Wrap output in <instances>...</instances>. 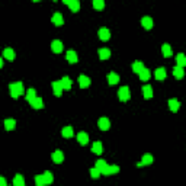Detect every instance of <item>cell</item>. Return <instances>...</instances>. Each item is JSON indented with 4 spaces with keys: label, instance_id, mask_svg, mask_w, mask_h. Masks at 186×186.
<instances>
[{
    "label": "cell",
    "instance_id": "obj_3",
    "mask_svg": "<svg viewBox=\"0 0 186 186\" xmlns=\"http://www.w3.org/2000/svg\"><path fill=\"white\" fill-rule=\"evenodd\" d=\"M97 125H99V128H100L102 131H108V130L110 128V121L103 116V118H100L99 121H97Z\"/></svg>",
    "mask_w": 186,
    "mask_h": 186
},
{
    "label": "cell",
    "instance_id": "obj_20",
    "mask_svg": "<svg viewBox=\"0 0 186 186\" xmlns=\"http://www.w3.org/2000/svg\"><path fill=\"white\" fill-rule=\"evenodd\" d=\"M169 108L172 112H178L179 108H180V103H179L178 99H170L169 100Z\"/></svg>",
    "mask_w": 186,
    "mask_h": 186
},
{
    "label": "cell",
    "instance_id": "obj_19",
    "mask_svg": "<svg viewBox=\"0 0 186 186\" xmlns=\"http://www.w3.org/2000/svg\"><path fill=\"white\" fill-rule=\"evenodd\" d=\"M97 54H99V58L100 60H108L110 57V50H108V48H100V50L97 51Z\"/></svg>",
    "mask_w": 186,
    "mask_h": 186
},
{
    "label": "cell",
    "instance_id": "obj_23",
    "mask_svg": "<svg viewBox=\"0 0 186 186\" xmlns=\"http://www.w3.org/2000/svg\"><path fill=\"white\" fill-rule=\"evenodd\" d=\"M176 63H178V66H180V67H186V55L182 54V52H179V54L176 55Z\"/></svg>",
    "mask_w": 186,
    "mask_h": 186
},
{
    "label": "cell",
    "instance_id": "obj_8",
    "mask_svg": "<svg viewBox=\"0 0 186 186\" xmlns=\"http://www.w3.org/2000/svg\"><path fill=\"white\" fill-rule=\"evenodd\" d=\"M52 90H54L55 96H61L63 95V86H61V81H52Z\"/></svg>",
    "mask_w": 186,
    "mask_h": 186
},
{
    "label": "cell",
    "instance_id": "obj_2",
    "mask_svg": "<svg viewBox=\"0 0 186 186\" xmlns=\"http://www.w3.org/2000/svg\"><path fill=\"white\" fill-rule=\"evenodd\" d=\"M118 97L121 102H127L128 99L131 97V92H130V89H128L127 86H122V87L118 90Z\"/></svg>",
    "mask_w": 186,
    "mask_h": 186
},
{
    "label": "cell",
    "instance_id": "obj_27",
    "mask_svg": "<svg viewBox=\"0 0 186 186\" xmlns=\"http://www.w3.org/2000/svg\"><path fill=\"white\" fill-rule=\"evenodd\" d=\"M138 76H140V80L147 81L148 79H150V70H147V68H143V70L138 73Z\"/></svg>",
    "mask_w": 186,
    "mask_h": 186
},
{
    "label": "cell",
    "instance_id": "obj_1",
    "mask_svg": "<svg viewBox=\"0 0 186 186\" xmlns=\"http://www.w3.org/2000/svg\"><path fill=\"white\" fill-rule=\"evenodd\" d=\"M9 90H10V95H12L13 99H17L21 95H23V85L21 81H16V83L9 86Z\"/></svg>",
    "mask_w": 186,
    "mask_h": 186
},
{
    "label": "cell",
    "instance_id": "obj_41",
    "mask_svg": "<svg viewBox=\"0 0 186 186\" xmlns=\"http://www.w3.org/2000/svg\"><path fill=\"white\" fill-rule=\"evenodd\" d=\"M34 2H41V0H34Z\"/></svg>",
    "mask_w": 186,
    "mask_h": 186
},
{
    "label": "cell",
    "instance_id": "obj_33",
    "mask_svg": "<svg viewBox=\"0 0 186 186\" xmlns=\"http://www.w3.org/2000/svg\"><path fill=\"white\" fill-rule=\"evenodd\" d=\"M68 7L71 12H79V9H80V3H79V0H73L71 3L68 4Z\"/></svg>",
    "mask_w": 186,
    "mask_h": 186
},
{
    "label": "cell",
    "instance_id": "obj_6",
    "mask_svg": "<svg viewBox=\"0 0 186 186\" xmlns=\"http://www.w3.org/2000/svg\"><path fill=\"white\" fill-rule=\"evenodd\" d=\"M51 21H52V23H54V25L61 26L64 23V17H63V15H61L60 12H57V13H54V15H52Z\"/></svg>",
    "mask_w": 186,
    "mask_h": 186
},
{
    "label": "cell",
    "instance_id": "obj_28",
    "mask_svg": "<svg viewBox=\"0 0 186 186\" xmlns=\"http://www.w3.org/2000/svg\"><path fill=\"white\" fill-rule=\"evenodd\" d=\"M35 97H37V92H35L34 89H28V90H26L25 99H26V100H28V102H29V103H31V102H32V100H34Z\"/></svg>",
    "mask_w": 186,
    "mask_h": 186
},
{
    "label": "cell",
    "instance_id": "obj_4",
    "mask_svg": "<svg viewBox=\"0 0 186 186\" xmlns=\"http://www.w3.org/2000/svg\"><path fill=\"white\" fill-rule=\"evenodd\" d=\"M51 50H52V52H55V54H60V52L64 50L63 42H61V41H58V39L52 41V44H51Z\"/></svg>",
    "mask_w": 186,
    "mask_h": 186
},
{
    "label": "cell",
    "instance_id": "obj_39",
    "mask_svg": "<svg viewBox=\"0 0 186 186\" xmlns=\"http://www.w3.org/2000/svg\"><path fill=\"white\" fill-rule=\"evenodd\" d=\"M0 183H2V185H3V186H6V179H4V178H2V179H0Z\"/></svg>",
    "mask_w": 186,
    "mask_h": 186
},
{
    "label": "cell",
    "instance_id": "obj_31",
    "mask_svg": "<svg viewBox=\"0 0 186 186\" xmlns=\"http://www.w3.org/2000/svg\"><path fill=\"white\" fill-rule=\"evenodd\" d=\"M161 51H163V55H164V57H170V55H172V46H170L169 44H163Z\"/></svg>",
    "mask_w": 186,
    "mask_h": 186
},
{
    "label": "cell",
    "instance_id": "obj_40",
    "mask_svg": "<svg viewBox=\"0 0 186 186\" xmlns=\"http://www.w3.org/2000/svg\"><path fill=\"white\" fill-rule=\"evenodd\" d=\"M71 2H73V0H63V3H64V4H67V6H68L70 3H71Z\"/></svg>",
    "mask_w": 186,
    "mask_h": 186
},
{
    "label": "cell",
    "instance_id": "obj_25",
    "mask_svg": "<svg viewBox=\"0 0 186 186\" xmlns=\"http://www.w3.org/2000/svg\"><path fill=\"white\" fill-rule=\"evenodd\" d=\"M16 127V121L15 119H6L4 121V128L7 130V131H13Z\"/></svg>",
    "mask_w": 186,
    "mask_h": 186
},
{
    "label": "cell",
    "instance_id": "obj_21",
    "mask_svg": "<svg viewBox=\"0 0 186 186\" xmlns=\"http://www.w3.org/2000/svg\"><path fill=\"white\" fill-rule=\"evenodd\" d=\"M3 58L13 61V60H15V51H13L12 48H6V50L3 51Z\"/></svg>",
    "mask_w": 186,
    "mask_h": 186
},
{
    "label": "cell",
    "instance_id": "obj_7",
    "mask_svg": "<svg viewBox=\"0 0 186 186\" xmlns=\"http://www.w3.org/2000/svg\"><path fill=\"white\" fill-rule=\"evenodd\" d=\"M51 157H52V161L57 163V164H60V163H63L64 161V154H63V151H60V150L52 153V156Z\"/></svg>",
    "mask_w": 186,
    "mask_h": 186
},
{
    "label": "cell",
    "instance_id": "obj_22",
    "mask_svg": "<svg viewBox=\"0 0 186 186\" xmlns=\"http://www.w3.org/2000/svg\"><path fill=\"white\" fill-rule=\"evenodd\" d=\"M173 74L176 79H183V76H185V70H183V67H180V66H176V67L173 68Z\"/></svg>",
    "mask_w": 186,
    "mask_h": 186
},
{
    "label": "cell",
    "instance_id": "obj_26",
    "mask_svg": "<svg viewBox=\"0 0 186 186\" xmlns=\"http://www.w3.org/2000/svg\"><path fill=\"white\" fill-rule=\"evenodd\" d=\"M61 134H63L64 138H71V137L74 135V132H73V128L71 127H64L63 131H61Z\"/></svg>",
    "mask_w": 186,
    "mask_h": 186
},
{
    "label": "cell",
    "instance_id": "obj_42",
    "mask_svg": "<svg viewBox=\"0 0 186 186\" xmlns=\"http://www.w3.org/2000/svg\"><path fill=\"white\" fill-rule=\"evenodd\" d=\"M52 2H57V0H52Z\"/></svg>",
    "mask_w": 186,
    "mask_h": 186
},
{
    "label": "cell",
    "instance_id": "obj_10",
    "mask_svg": "<svg viewBox=\"0 0 186 186\" xmlns=\"http://www.w3.org/2000/svg\"><path fill=\"white\" fill-rule=\"evenodd\" d=\"M118 172H119L118 166H108V167L102 172V174H105V176H110V174H116Z\"/></svg>",
    "mask_w": 186,
    "mask_h": 186
},
{
    "label": "cell",
    "instance_id": "obj_36",
    "mask_svg": "<svg viewBox=\"0 0 186 186\" xmlns=\"http://www.w3.org/2000/svg\"><path fill=\"white\" fill-rule=\"evenodd\" d=\"M44 179H45V183H46V185H50V183L54 182V178H52L51 172H45V173H44Z\"/></svg>",
    "mask_w": 186,
    "mask_h": 186
},
{
    "label": "cell",
    "instance_id": "obj_30",
    "mask_svg": "<svg viewBox=\"0 0 186 186\" xmlns=\"http://www.w3.org/2000/svg\"><path fill=\"white\" fill-rule=\"evenodd\" d=\"M92 151L95 153V154H102V143H100V141H96V143H93Z\"/></svg>",
    "mask_w": 186,
    "mask_h": 186
},
{
    "label": "cell",
    "instance_id": "obj_15",
    "mask_svg": "<svg viewBox=\"0 0 186 186\" xmlns=\"http://www.w3.org/2000/svg\"><path fill=\"white\" fill-rule=\"evenodd\" d=\"M143 95H144V99H151L153 97V89L150 85H144L143 86Z\"/></svg>",
    "mask_w": 186,
    "mask_h": 186
},
{
    "label": "cell",
    "instance_id": "obj_32",
    "mask_svg": "<svg viewBox=\"0 0 186 186\" xmlns=\"http://www.w3.org/2000/svg\"><path fill=\"white\" fill-rule=\"evenodd\" d=\"M93 7L96 10H102L105 7V0H93Z\"/></svg>",
    "mask_w": 186,
    "mask_h": 186
},
{
    "label": "cell",
    "instance_id": "obj_34",
    "mask_svg": "<svg viewBox=\"0 0 186 186\" xmlns=\"http://www.w3.org/2000/svg\"><path fill=\"white\" fill-rule=\"evenodd\" d=\"M13 185L15 186H23L25 185V180H23V178H22L21 174H16V176H15V179H13Z\"/></svg>",
    "mask_w": 186,
    "mask_h": 186
},
{
    "label": "cell",
    "instance_id": "obj_37",
    "mask_svg": "<svg viewBox=\"0 0 186 186\" xmlns=\"http://www.w3.org/2000/svg\"><path fill=\"white\" fill-rule=\"evenodd\" d=\"M35 183H37L38 186L46 185V183H45V179H44V174H39V176H37V178H35Z\"/></svg>",
    "mask_w": 186,
    "mask_h": 186
},
{
    "label": "cell",
    "instance_id": "obj_29",
    "mask_svg": "<svg viewBox=\"0 0 186 186\" xmlns=\"http://www.w3.org/2000/svg\"><path fill=\"white\" fill-rule=\"evenodd\" d=\"M143 68H145V67H144V64L141 63V61H134V63H132V71L137 73V74H138Z\"/></svg>",
    "mask_w": 186,
    "mask_h": 186
},
{
    "label": "cell",
    "instance_id": "obj_16",
    "mask_svg": "<svg viewBox=\"0 0 186 186\" xmlns=\"http://www.w3.org/2000/svg\"><path fill=\"white\" fill-rule=\"evenodd\" d=\"M166 76H167V73H166V70L163 67H160V68H157L156 70V73H154V77H156L157 80H164L166 79Z\"/></svg>",
    "mask_w": 186,
    "mask_h": 186
},
{
    "label": "cell",
    "instance_id": "obj_13",
    "mask_svg": "<svg viewBox=\"0 0 186 186\" xmlns=\"http://www.w3.org/2000/svg\"><path fill=\"white\" fill-rule=\"evenodd\" d=\"M31 106H32L34 109H42V108H44V100L41 99V97L37 96L34 100L31 102Z\"/></svg>",
    "mask_w": 186,
    "mask_h": 186
},
{
    "label": "cell",
    "instance_id": "obj_38",
    "mask_svg": "<svg viewBox=\"0 0 186 186\" xmlns=\"http://www.w3.org/2000/svg\"><path fill=\"white\" fill-rule=\"evenodd\" d=\"M100 174H102V172L97 169V167H95V169L90 170V176H92V178H95V179H97L99 176H100Z\"/></svg>",
    "mask_w": 186,
    "mask_h": 186
},
{
    "label": "cell",
    "instance_id": "obj_17",
    "mask_svg": "<svg viewBox=\"0 0 186 186\" xmlns=\"http://www.w3.org/2000/svg\"><path fill=\"white\" fill-rule=\"evenodd\" d=\"M77 141H79L81 145H86V144L89 143V135H87L86 132H79V134H77Z\"/></svg>",
    "mask_w": 186,
    "mask_h": 186
},
{
    "label": "cell",
    "instance_id": "obj_5",
    "mask_svg": "<svg viewBox=\"0 0 186 186\" xmlns=\"http://www.w3.org/2000/svg\"><path fill=\"white\" fill-rule=\"evenodd\" d=\"M153 160H154V159H153L151 154H144L143 159H141V161L137 163V166H138V167H141V166H148V164H151L153 163Z\"/></svg>",
    "mask_w": 186,
    "mask_h": 186
},
{
    "label": "cell",
    "instance_id": "obj_24",
    "mask_svg": "<svg viewBox=\"0 0 186 186\" xmlns=\"http://www.w3.org/2000/svg\"><path fill=\"white\" fill-rule=\"evenodd\" d=\"M60 81H61V86H63L64 90H70V89H71V80H70V77H63Z\"/></svg>",
    "mask_w": 186,
    "mask_h": 186
},
{
    "label": "cell",
    "instance_id": "obj_18",
    "mask_svg": "<svg viewBox=\"0 0 186 186\" xmlns=\"http://www.w3.org/2000/svg\"><path fill=\"white\" fill-rule=\"evenodd\" d=\"M141 25L145 28V29H151L153 28V19L150 16H144L141 19Z\"/></svg>",
    "mask_w": 186,
    "mask_h": 186
},
{
    "label": "cell",
    "instance_id": "obj_11",
    "mask_svg": "<svg viewBox=\"0 0 186 186\" xmlns=\"http://www.w3.org/2000/svg\"><path fill=\"white\" fill-rule=\"evenodd\" d=\"M79 85H80L81 89L89 87V86H90V79L87 76H85V74H81V76L79 77Z\"/></svg>",
    "mask_w": 186,
    "mask_h": 186
},
{
    "label": "cell",
    "instance_id": "obj_12",
    "mask_svg": "<svg viewBox=\"0 0 186 186\" xmlns=\"http://www.w3.org/2000/svg\"><path fill=\"white\" fill-rule=\"evenodd\" d=\"M67 60H68V63H71V64H76L77 61H79V57H77V52L76 51H67Z\"/></svg>",
    "mask_w": 186,
    "mask_h": 186
},
{
    "label": "cell",
    "instance_id": "obj_9",
    "mask_svg": "<svg viewBox=\"0 0 186 186\" xmlns=\"http://www.w3.org/2000/svg\"><path fill=\"white\" fill-rule=\"evenodd\" d=\"M97 35H99V38H100L102 41H108V39L110 38V32L108 28H100L99 32H97Z\"/></svg>",
    "mask_w": 186,
    "mask_h": 186
},
{
    "label": "cell",
    "instance_id": "obj_35",
    "mask_svg": "<svg viewBox=\"0 0 186 186\" xmlns=\"http://www.w3.org/2000/svg\"><path fill=\"white\" fill-rule=\"evenodd\" d=\"M96 167L100 170V172H103V170L108 167V163H106L105 160H97V161H96Z\"/></svg>",
    "mask_w": 186,
    "mask_h": 186
},
{
    "label": "cell",
    "instance_id": "obj_14",
    "mask_svg": "<svg viewBox=\"0 0 186 186\" xmlns=\"http://www.w3.org/2000/svg\"><path fill=\"white\" fill-rule=\"evenodd\" d=\"M108 83H109L110 86L118 85L119 83V76L116 74V73H109V74H108Z\"/></svg>",
    "mask_w": 186,
    "mask_h": 186
}]
</instances>
